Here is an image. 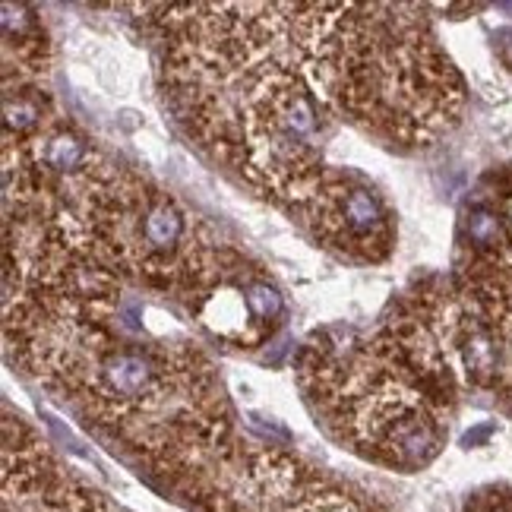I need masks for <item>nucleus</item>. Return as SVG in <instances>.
Instances as JSON below:
<instances>
[{
  "label": "nucleus",
  "instance_id": "obj_1",
  "mask_svg": "<svg viewBox=\"0 0 512 512\" xmlns=\"http://www.w3.org/2000/svg\"><path fill=\"white\" fill-rule=\"evenodd\" d=\"M165 86L215 159L275 203L304 209L336 130L288 45L282 4H162Z\"/></svg>",
  "mask_w": 512,
  "mask_h": 512
},
{
  "label": "nucleus",
  "instance_id": "obj_2",
  "mask_svg": "<svg viewBox=\"0 0 512 512\" xmlns=\"http://www.w3.org/2000/svg\"><path fill=\"white\" fill-rule=\"evenodd\" d=\"M288 45L339 117L383 143L430 146L465 108L462 76L418 4H282Z\"/></svg>",
  "mask_w": 512,
  "mask_h": 512
},
{
  "label": "nucleus",
  "instance_id": "obj_3",
  "mask_svg": "<svg viewBox=\"0 0 512 512\" xmlns=\"http://www.w3.org/2000/svg\"><path fill=\"white\" fill-rule=\"evenodd\" d=\"M54 225L67 244L124 282L177 294L184 304L234 253L181 200L130 168H117L105 155L57 184Z\"/></svg>",
  "mask_w": 512,
  "mask_h": 512
},
{
  "label": "nucleus",
  "instance_id": "obj_4",
  "mask_svg": "<svg viewBox=\"0 0 512 512\" xmlns=\"http://www.w3.org/2000/svg\"><path fill=\"white\" fill-rule=\"evenodd\" d=\"M298 377L332 437L370 462L415 471L446 446L452 402L427 389L377 332L345 348L307 345Z\"/></svg>",
  "mask_w": 512,
  "mask_h": 512
},
{
  "label": "nucleus",
  "instance_id": "obj_5",
  "mask_svg": "<svg viewBox=\"0 0 512 512\" xmlns=\"http://www.w3.org/2000/svg\"><path fill=\"white\" fill-rule=\"evenodd\" d=\"M174 490L200 512H377L298 456L272 446L234 443Z\"/></svg>",
  "mask_w": 512,
  "mask_h": 512
},
{
  "label": "nucleus",
  "instance_id": "obj_6",
  "mask_svg": "<svg viewBox=\"0 0 512 512\" xmlns=\"http://www.w3.org/2000/svg\"><path fill=\"white\" fill-rule=\"evenodd\" d=\"M301 212L317 241L345 260L383 263L396 247V219L386 200L354 174L329 168Z\"/></svg>",
  "mask_w": 512,
  "mask_h": 512
},
{
  "label": "nucleus",
  "instance_id": "obj_7",
  "mask_svg": "<svg viewBox=\"0 0 512 512\" xmlns=\"http://www.w3.org/2000/svg\"><path fill=\"white\" fill-rule=\"evenodd\" d=\"M4 512H117L73 478L51 446L23 421L4 415Z\"/></svg>",
  "mask_w": 512,
  "mask_h": 512
},
{
  "label": "nucleus",
  "instance_id": "obj_8",
  "mask_svg": "<svg viewBox=\"0 0 512 512\" xmlns=\"http://www.w3.org/2000/svg\"><path fill=\"white\" fill-rule=\"evenodd\" d=\"M187 310L215 339L238 348L263 345L285 317L279 288L256 269H244V260L231 253L225 269L187 301Z\"/></svg>",
  "mask_w": 512,
  "mask_h": 512
},
{
  "label": "nucleus",
  "instance_id": "obj_9",
  "mask_svg": "<svg viewBox=\"0 0 512 512\" xmlns=\"http://www.w3.org/2000/svg\"><path fill=\"white\" fill-rule=\"evenodd\" d=\"M48 70L42 19L26 4H4V83H35Z\"/></svg>",
  "mask_w": 512,
  "mask_h": 512
},
{
  "label": "nucleus",
  "instance_id": "obj_10",
  "mask_svg": "<svg viewBox=\"0 0 512 512\" xmlns=\"http://www.w3.org/2000/svg\"><path fill=\"white\" fill-rule=\"evenodd\" d=\"M471 512H512V497L506 494H484L475 500Z\"/></svg>",
  "mask_w": 512,
  "mask_h": 512
},
{
  "label": "nucleus",
  "instance_id": "obj_11",
  "mask_svg": "<svg viewBox=\"0 0 512 512\" xmlns=\"http://www.w3.org/2000/svg\"><path fill=\"white\" fill-rule=\"evenodd\" d=\"M500 54H503V61L512 67V29L500 32Z\"/></svg>",
  "mask_w": 512,
  "mask_h": 512
},
{
  "label": "nucleus",
  "instance_id": "obj_12",
  "mask_svg": "<svg viewBox=\"0 0 512 512\" xmlns=\"http://www.w3.org/2000/svg\"><path fill=\"white\" fill-rule=\"evenodd\" d=\"M503 215H506V222L512 225V177H509L506 193H503Z\"/></svg>",
  "mask_w": 512,
  "mask_h": 512
}]
</instances>
